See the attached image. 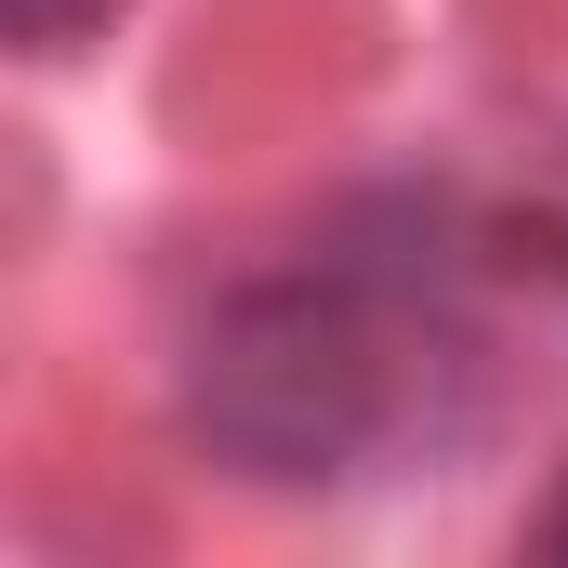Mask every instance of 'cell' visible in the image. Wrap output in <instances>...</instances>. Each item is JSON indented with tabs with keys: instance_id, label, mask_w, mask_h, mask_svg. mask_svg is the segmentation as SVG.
Returning a JSON list of instances; mask_svg holds the SVG:
<instances>
[{
	"instance_id": "obj_1",
	"label": "cell",
	"mask_w": 568,
	"mask_h": 568,
	"mask_svg": "<svg viewBox=\"0 0 568 568\" xmlns=\"http://www.w3.org/2000/svg\"><path fill=\"white\" fill-rule=\"evenodd\" d=\"M436 331L397 304V291H357V278H304L278 304H252L225 344H212V410L239 449H265L291 476H331V463H357V449H384V436L424 410Z\"/></svg>"
},
{
	"instance_id": "obj_2",
	"label": "cell",
	"mask_w": 568,
	"mask_h": 568,
	"mask_svg": "<svg viewBox=\"0 0 568 568\" xmlns=\"http://www.w3.org/2000/svg\"><path fill=\"white\" fill-rule=\"evenodd\" d=\"M106 13H120V0H0V27H13L27 53H80Z\"/></svg>"
}]
</instances>
